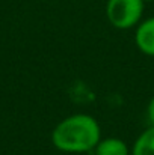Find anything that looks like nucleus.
<instances>
[{"label": "nucleus", "instance_id": "obj_3", "mask_svg": "<svg viewBox=\"0 0 154 155\" xmlns=\"http://www.w3.org/2000/svg\"><path fill=\"white\" fill-rule=\"evenodd\" d=\"M135 45L145 56L154 57V17L142 20L135 30Z\"/></svg>", "mask_w": 154, "mask_h": 155}, {"label": "nucleus", "instance_id": "obj_6", "mask_svg": "<svg viewBox=\"0 0 154 155\" xmlns=\"http://www.w3.org/2000/svg\"><path fill=\"white\" fill-rule=\"evenodd\" d=\"M147 117H148L150 125L154 127V97L150 100V103L147 105Z\"/></svg>", "mask_w": 154, "mask_h": 155}, {"label": "nucleus", "instance_id": "obj_4", "mask_svg": "<svg viewBox=\"0 0 154 155\" xmlns=\"http://www.w3.org/2000/svg\"><path fill=\"white\" fill-rule=\"evenodd\" d=\"M94 155H130L132 151L128 145L119 137H106L98 142L95 149L92 151Z\"/></svg>", "mask_w": 154, "mask_h": 155}, {"label": "nucleus", "instance_id": "obj_5", "mask_svg": "<svg viewBox=\"0 0 154 155\" xmlns=\"http://www.w3.org/2000/svg\"><path fill=\"white\" fill-rule=\"evenodd\" d=\"M130 155H154V127L144 130L135 140Z\"/></svg>", "mask_w": 154, "mask_h": 155}, {"label": "nucleus", "instance_id": "obj_1", "mask_svg": "<svg viewBox=\"0 0 154 155\" xmlns=\"http://www.w3.org/2000/svg\"><path fill=\"white\" fill-rule=\"evenodd\" d=\"M101 140L98 120L86 113H76L62 119L51 131L53 146L65 154L92 152Z\"/></svg>", "mask_w": 154, "mask_h": 155}, {"label": "nucleus", "instance_id": "obj_2", "mask_svg": "<svg viewBox=\"0 0 154 155\" xmlns=\"http://www.w3.org/2000/svg\"><path fill=\"white\" fill-rule=\"evenodd\" d=\"M144 9V0H107L106 17L115 29L128 30L142 21Z\"/></svg>", "mask_w": 154, "mask_h": 155}, {"label": "nucleus", "instance_id": "obj_7", "mask_svg": "<svg viewBox=\"0 0 154 155\" xmlns=\"http://www.w3.org/2000/svg\"><path fill=\"white\" fill-rule=\"evenodd\" d=\"M145 3H150V2H154V0H144Z\"/></svg>", "mask_w": 154, "mask_h": 155}]
</instances>
